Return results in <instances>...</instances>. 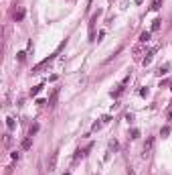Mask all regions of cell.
<instances>
[{
	"instance_id": "cell-11",
	"label": "cell",
	"mask_w": 172,
	"mask_h": 175,
	"mask_svg": "<svg viewBox=\"0 0 172 175\" xmlns=\"http://www.w3.org/2000/svg\"><path fill=\"white\" fill-rule=\"evenodd\" d=\"M160 6H162V0H152V8L154 10H158Z\"/></svg>"
},
{
	"instance_id": "cell-3",
	"label": "cell",
	"mask_w": 172,
	"mask_h": 175,
	"mask_svg": "<svg viewBox=\"0 0 172 175\" xmlns=\"http://www.w3.org/2000/svg\"><path fill=\"white\" fill-rule=\"evenodd\" d=\"M154 53H156V49L148 51V53H146V57L142 59V63H144V65H150V61H152V57H154Z\"/></svg>"
},
{
	"instance_id": "cell-13",
	"label": "cell",
	"mask_w": 172,
	"mask_h": 175,
	"mask_svg": "<svg viewBox=\"0 0 172 175\" xmlns=\"http://www.w3.org/2000/svg\"><path fill=\"white\" fill-rule=\"evenodd\" d=\"M41 90H43V86H34L33 90H31V96H36V94L41 92Z\"/></svg>"
},
{
	"instance_id": "cell-15",
	"label": "cell",
	"mask_w": 172,
	"mask_h": 175,
	"mask_svg": "<svg viewBox=\"0 0 172 175\" xmlns=\"http://www.w3.org/2000/svg\"><path fill=\"white\" fill-rule=\"evenodd\" d=\"M168 132H170V128H168V126H164V128H162V132H160V134H162V137H166Z\"/></svg>"
},
{
	"instance_id": "cell-19",
	"label": "cell",
	"mask_w": 172,
	"mask_h": 175,
	"mask_svg": "<svg viewBox=\"0 0 172 175\" xmlns=\"http://www.w3.org/2000/svg\"><path fill=\"white\" fill-rule=\"evenodd\" d=\"M63 175H71V173H69V171H67V173H63Z\"/></svg>"
},
{
	"instance_id": "cell-4",
	"label": "cell",
	"mask_w": 172,
	"mask_h": 175,
	"mask_svg": "<svg viewBox=\"0 0 172 175\" xmlns=\"http://www.w3.org/2000/svg\"><path fill=\"white\" fill-rule=\"evenodd\" d=\"M31 147H33V137H28V139L23 140V149H24V151H28Z\"/></svg>"
},
{
	"instance_id": "cell-12",
	"label": "cell",
	"mask_w": 172,
	"mask_h": 175,
	"mask_svg": "<svg viewBox=\"0 0 172 175\" xmlns=\"http://www.w3.org/2000/svg\"><path fill=\"white\" fill-rule=\"evenodd\" d=\"M160 18H156V21H154V23H152V31H158V29H160Z\"/></svg>"
},
{
	"instance_id": "cell-7",
	"label": "cell",
	"mask_w": 172,
	"mask_h": 175,
	"mask_svg": "<svg viewBox=\"0 0 172 175\" xmlns=\"http://www.w3.org/2000/svg\"><path fill=\"white\" fill-rule=\"evenodd\" d=\"M168 69H170V63H166V65H162L160 69H158V75H164V73H168Z\"/></svg>"
},
{
	"instance_id": "cell-10",
	"label": "cell",
	"mask_w": 172,
	"mask_h": 175,
	"mask_svg": "<svg viewBox=\"0 0 172 175\" xmlns=\"http://www.w3.org/2000/svg\"><path fill=\"white\" fill-rule=\"evenodd\" d=\"M39 132V124H33L31 128H28V137H33V134H36Z\"/></svg>"
},
{
	"instance_id": "cell-9",
	"label": "cell",
	"mask_w": 172,
	"mask_h": 175,
	"mask_svg": "<svg viewBox=\"0 0 172 175\" xmlns=\"http://www.w3.org/2000/svg\"><path fill=\"white\" fill-rule=\"evenodd\" d=\"M6 126H8V130H14V126H16L14 118H6Z\"/></svg>"
},
{
	"instance_id": "cell-17",
	"label": "cell",
	"mask_w": 172,
	"mask_h": 175,
	"mask_svg": "<svg viewBox=\"0 0 172 175\" xmlns=\"http://www.w3.org/2000/svg\"><path fill=\"white\" fill-rule=\"evenodd\" d=\"M109 147H112L114 151H117V143H115V140H112V143H109Z\"/></svg>"
},
{
	"instance_id": "cell-14",
	"label": "cell",
	"mask_w": 172,
	"mask_h": 175,
	"mask_svg": "<svg viewBox=\"0 0 172 175\" xmlns=\"http://www.w3.org/2000/svg\"><path fill=\"white\" fill-rule=\"evenodd\" d=\"M140 137V130L138 128H132V139H138Z\"/></svg>"
},
{
	"instance_id": "cell-16",
	"label": "cell",
	"mask_w": 172,
	"mask_h": 175,
	"mask_svg": "<svg viewBox=\"0 0 172 175\" xmlns=\"http://www.w3.org/2000/svg\"><path fill=\"white\" fill-rule=\"evenodd\" d=\"M12 159H16V161H18V159H20V153L14 151V153H12Z\"/></svg>"
},
{
	"instance_id": "cell-5",
	"label": "cell",
	"mask_w": 172,
	"mask_h": 175,
	"mask_svg": "<svg viewBox=\"0 0 172 175\" xmlns=\"http://www.w3.org/2000/svg\"><path fill=\"white\" fill-rule=\"evenodd\" d=\"M150 37H152V33H150V31H144V33L140 35V41H142V43H148Z\"/></svg>"
},
{
	"instance_id": "cell-2",
	"label": "cell",
	"mask_w": 172,
	"mask_h": 175,
	"mask_svg": "<svg viewBox=\"0 0 172 175\" xmlns=\"http://www.w3.org/2000/svg\"><path fill=\"white\" fill-rule=\"evenodd\" d=\"M152 147H154V139L150 137L148 140H146V145H144V157H148L150 151H152Z\"/></svg>"
},
{
	"instance_id": "cell-18",
	"label": "cell",
	"mask_w": 172,
	"mask_h": 175,
	"mask_svg": "<svg viewBox=\"0 0 172 175\" xmlns=\"http://www.w3.org/2000/svg\"><path fill=\"white\" fill-rule=\"evenodd\" d=\"M126 120H128V122H132V120H134V114H130V112H128V114H126Z\"/></svg>"
},
{
	"instance_id": "cell-8",
	"label": "cell",
	"mask_w": 172,
	"mask_h": 175,
	"mask_svg": "<svg viewBox=\"0 0 172 175\" xmlns=\"http://www.w3.org/2000/svg\"><path fill=\"white\" fill-rule=\"evenodd\" d=\"M57 96H59V90H55V92H53V96H51V100H49V106H55V102H57Z\"/></svg>"
},
{
	"instance_id": "cell-6",
	"label": "cell",
	"mask_w": 172,
	"mask_h": 175,
	"mask_svg": "<svg viewBox=\"0 0 172 175\" xmlns=\"http://www.w3.org/2000/svg\"><path fill=\"white\" fill-rule=\"evenodd\" d=\"M24 18V8H20L18 12H14V21H23Z\"/></svg>"
},
{
	"instance_id": "cell-1",
	"label": "cell",
	"mask_w": 172,
	"mask_h": 175,
	"mask_svg": "<svg viewBox=\"0 0 172 175\" xmlns=\"http://www.w3.org/2000/svg\"><path fill=\"white\" fill-rule=\"evenodd\" d=\"M57 161H59V151H53V153H51V157H49V161H47V169H49V173L57 171Z\"/></svg>"
}]
</instances>
